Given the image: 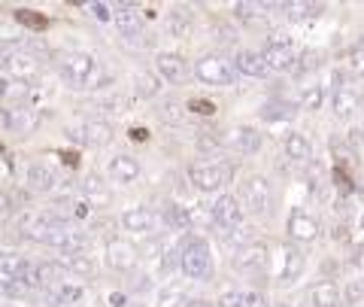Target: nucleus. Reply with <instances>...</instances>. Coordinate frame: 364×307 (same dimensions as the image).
I'll use <instances>...</instances> for the list:
<instances>
[{
	"mask_svg": "<svg viewBox=\"0 0 364 307\" xmlns=\"http://www.w3.org/2000/svg\"><path fill=\"white\" fill-rule=\"evenodd\" d=\"M179 265L186 271V277H191V280H210L213 277V253H210L207 241L188 237L179 249Z\"/></svg>",
	"mask_w": 364,
	"mask_h": 307,
	"instance_id": "f257e3e1",
	"label": "nucleus"
},
{
	"mask_svg": "<svg viewBox=\"0 0 364 307\" xmlns=\"http://www.w3.org/2000/svg\"><path fill=\"white\" fill-rule=\"evenodd\" d=\"M195 76L203 85L225 88V85H234L237 71H234V61H228L225 55H200L195 61Z\"/></svg>",
	"mask_w": 364,
	"mask_h": 307,
	"instance_id": "f03ea898",
	"label": "nucleus"
},
{
	"mask_svg": "<svg viewBox=\"0 0 364 307\" xmlns=\"http://www.w3.org/2000/svg\"><path fill=\"white\" fill-rule=\"evenodd\" d=\"M95 71H97V61L91 58V55H85V52H67V55H61V61H58L61 79L64 83H70L73 88H88Z\"/></svg>",
	"mask_w": 364,
	"mask_h": 307,
	"instance_id": "7ed1b4c3",
	"label": "nucleus"
},
{
	"mask_svg": "<svg viewBox=\"0 0 364 307\" xmlns=\"http://www.w3.org/2000/svg\"><path fill=\"white\" fill-rule=\"evenodd\" d=\"M70 219H61V213H52V210H28L21 213L18 219V234L28 237V241H46L52 229H58V225H67Z\"/></svg>",
	"mask_w": 364,
	"mask_h": 307,
	"instance_id": "20e7f679",
	"label": "nucleus"
},
{
	"mask_svg": "<svg viewBox=\"0 0 364 307\" xmlns=\"http://www.w3.org/2000/svg\"><path fill=\"white\" fill-rule=\"evenodd\" d=\"M261 55H264V61H267V67L270 71H279V73H286V71H294L298 67V49L291 46V40H286V37H267L264 40V49H261Z\"/></svg>",
	"mask_w": 364,
	"mask_h": 307,
	"instance_id": "39448f33",
	"label": "nucleus"
},
{
	"mask_svg": "<svg viewBox=\"0 0 364 307\" xmlns=\"http://www.w3.org/2000/svg\"><path fill=\"white\" fill-rule=\"evenodd\" d=\"M228 177H231V167L225 165H215V162H195L188 165V183L200 189V192H215L228 183Z\"/></svg>",
	"mask_w": 364,
	"mask_h": 307,
	"instance_id": "423d86ee",
	"label": "nucleus"
},
{
	"mask_svg": "<svg viewBox=\"0 0 364 307\" xmlns=\"http://www.w3.org/2000/svg\"><path fill=\"white\" fill-rule=\"evenodd\" d=\"M331 110L337 119H349L352 113L361 110V95L358 88L349 83L343 73H337V83H334V92H331Z\"/></svg>",
	"mask_w": 364,
	"mask_h": 307,
	"instance_id": "0eeeda50",
	"label": "nucleus"
},
{
	"mask_svg": "<svg viewBox=\"0 0 364 307\" xmlns=\"http://www.w3.org/2000/svg\"><path fill=\"white\" fill-rule=\"evenodd\" d=\"M286 231H289V237L294 244H313V241H318V234H322V225H318L316 216L304 213L301 207H294L291 216H289Z\"/></svg>",
	"mask_w": 364,
	"mask_h": 307,
	"instance_id": "6e6552de",
	"label": "nucleus"
},
{
	"mask_svg": "<svg viewBox=\"0 0 364 307\" xmlns=\"http://www.w3.org/2000/svg\"><path fill=\"white\" fill-rule=\"evenodd\" d=\"M246 210L255 216H264L273 204V186L267 177H249L246 179Z\"/></svg>",
	"mask_w": 364,
	"mask_h": 307,
	"instance_id": "1a4fd4ad",
	"label": "nucleus"
},
{
	"mask_svg": "<svg viewBox=\"0 0 364 307\" xmlns=\"http://www.w3.org/2000/svg\"><path fill=\"white\" fill-rule=\"evenodd\" d=\"M231 261H234V268H237V271H243V274H261V271L267 268L270 256H267V246H264V244L252 241L249 246L237 249Z\"/></svg>",
	"mask_w": 364,
	"mask_h": 307,
	"instance_id": "9d476101",
	"label": "nucleus"
},
{
	"mask_svg": "<svg viewBox=\"0 0 364 307\" xmlns=\"http://www.w3.org/2000/svg\"><path fill=\"white\" fill-rule=\"evenodd\" d=\"M70 134H73V140L85 143V146H95L97 150V146H107L112 140V125L100 122V119H85V122H79Z\"/></svg>",
	"mask_w": 364,
	"mask_h": 307,
	"instance_id": "9b49d317",
	"label": "nucleus"
},
{
	"mask_svg": "<svg viewBox=\"0 0 364 307\" xmlns=\"http://www.w3.org/2000/svg\"><path fill=\"white\" fill-rule=\"evenodd\" d=\"M210 216L222 231H228V229H234V225L243 222V207L234 195H222V198H215V204L210 207Z\"/></svg>",
	"mask_w": 364,
	"mask_h": 307,
	"instance_id": "f8f14e48",
	"label": "nucleus"
},
{
	"mask_svg": "<svg viewBox=\"0 0 364 307\" xmlns=\"http://www.w3.org/2000/svg\"><path fill=\"white\" fill-rule=\"evenodd\" d=\"M136 259H140V256H136L134 244L122 241V237H116V241L107 244V265L112 271H119V274H128V271H134L136 268Z\"/></svg>",
	"mask_w": 364,
	"mask_h": 307,
	"instance_id": "ddd939ff",
	"label": "nucleus"
},
{
	"mask_svg": "<svg viewBox=\"0 0 364 307\" xmlns=\"http://www.w3.org/2000/svg\"><path fill=\"white\" fill-rule=\"evenodd\" d=\"M155 73L161 79H167V83H186L188 64L179 52H158L155 55Z\"/></svg>",
	"mask_w": 364,
	"mask_h": 307,
	"instance_id": "4468645a",
	"label": "nucleus"
},
{
	"mask_svg": "<svg viewBox=\"0 0 364 307\" xmlns=\"http://www.w3.org/2000/svg\"><path fill=\"white\" fill-rule=\"evenodd\" d=\"M225 143L231 146L234 152H240V155H255L261 150V134L255 128H249V125H237V128L228 131Z\"/></svg>",
	"mask_w": 364,
	"mask_h": 307,
	"instance_id": "2eb2a0df",
	"label": "nucleus"
},
{
	"mask_svg": "<svg viewBox=\"0 0 364 307\" xmlns=\"http://www.w3.org/2000/svg\"><path fill=\"white\" fill-rule=\"evenodd\" d=\"M234 71L243 73V76H252V79H264L270 73V67L264 61V55L255 52V49H240L234 55Z\"/></svg>",
	"mask_w": 364,
	"mask_h": 307,
	"instance_id": "dca6fc26",
	"label": "nucleus"
},
{
	"mask_svg": "<svg viewBox=\"0 0 364 307\" xmlns=\"http://www.w3.org/2000/svg\"><path fill=\"white\" fill-rule=\"evenodd\" d=\"M25 183L31 192H37V195H46V192H52L55 186H58V174L43 165V162H31L28 165V174H25Z\"/></svg>",
	"mask_w": 364,
	"mask_h": 307,
	"instance_id": "f3484780",
	"label": "nucleus"
},
{
	"mask_svg": "<svg viewBox=\"0 0 364 307\" xmlns=\"http://www.w3.org/2000/svg\"><path fill=\"white\" fill-rule=\"evenodd\" d=\"M112 21H116V28L124 40H136L143 37V19L140 13L131 6V4H119L116 6V16H112Z\"/></svg>",
	"mask_w": 364,
	"mask_h": 307,
	"instance_id": "a211bd4d",
	"label": "nucleus"
},
{
	"mask_svg": "<svg viewBox=\"0 0 364 307\" xmlns=\"http://www.w3.org/2000/svg\"><path fill=\"white\" fill-rule=\"evenodd\" d=\"M88 110L95 113L100 122H107V116H122L124 110H128V98L119 95V92H109V95H100L88 104Z\"/></svg>",
	"mask_w": 364,
	"mask_h": 307,
	"instance_id": "6ab92c4d",
	"label": "nucleus"
},
{
	"mask_svg": "<svg viewBox=\"0 0 364 307\" xmlns=\"http://www.w3.org/2000/svg\"><path fill=\"white\" fill-rule=\"evenodd\" d=\"M4 125L13 134H31L37 128V113L28 107H6L4 110Z\"/></svg>",
	"mask_w": 364,
	"mask_h": 307,
	"instance_id": "aec40b11",
	"label": "nucleus"
},
{
	"mask_svg": "<svg viewBox=\"0 0 364 307\" xmlns=\"http://www.w3.org/2000/svg\"><path fill=\"white\" fill-rule=\"evenodd\" d=\"M9 71H13V79H21V83H28V79H33V76L43 71V58H37L33 52L18 49V52L13 55V64H9Z\"/></svg>",
	"mask_w": 364,
	"mask_h": 307,
	"instance_id": "412c9836",
	"label": "nucleus"
},
{
	"mask_svg": "<svg viewBox=\"0 0 364 307\" xmlns=\"http://www.w3.org/2000/svg\"><path fill=\"white\" fill-rule=\"evenodd\" d=\"M286 155L291 158V162H298V165H313V140L306 137L304 131H291L289 137H286Z\"/></svg>",
	"mask_w": 364,
	"mask_h": 307,
	"instance_id": "4be33fe9",
	"label": "nucleus"
},
{
	"mask_svg": "<svg viewBox=\"0 0 364 307\" xmlns=\"http://www.w3.org/2000/svg\"><path fill=\"white\" fill-rule=\"evenodd\" d=\"M109 177L116 179V183H136V177H140V162H136L134 155H112L109 158Z\"/></svg>",
	"mask_w": 364,
	"mask_h": 307,
	"instance_id": "5701e85b",
	"label": "nucleus"
},
{
	"mask_svg": "<svg viewBox=\"0 0 364 307\" xmlns=\"http://www.w3.org/2000/svg\"><path fill=\"white\" fill-rule=\"evenodd\" d=\"M31 100V85L21 79H0V104L6 107H25Z\"/></svg>",
	"mask_w": 364,
	"mask_h": 307,
	"instance_id": "b1692460",
	"label": "nucleus"
},
{
	"mask_svg": "<svg viewBox=\"0 0 364 307\" xmlns=\"http://www.w3.org/2000/svg\"><path fill=\"white\" fill-rule=\"evenodd\" d=\"M122 225H124V231L146 234V231H152V225H155V213L149 207H128L122 213Z\"/></svg>",
	"mask_w": 364,
	"mask_h": 307,
	"instance_id": "393cba45",
	"label": "nucleus"
},
{
	"mask_svg": "<svg viewBox=\"0 0 364 307\" xmlns=\"http://www.w3.org/2000/svg\"><path fill=\"white\" fill-rule=\"evenodd\" d=\"M306 301H310V307H337L340 289L331 280H316L313 286L306 289Z\"/></svg>",
	"mask_w": 364,
	"mask_h": 307,
	"instance_id": "a878e982",
	"label": "nucleus"
},
{
	"mask_svg": "<svg viewBox=\"0 0 364 307\" xmlns=\"http://www.w3.org/2000/svg\"><path fill=\"white\" fill-rule=\"evenodd\" d=\"M191 21H195V16H191L188 6H173L167 13V33H170V37H176V40L188 37V33H191Z\"/></svg>",
	"mask_w": 364,
	"mask_h": 307,
	"instance_id": "bb28decb",
	"label": "nucleus"
},
{
	"mask_svg": "<svg viewBox=\"0 0 364 307\" xmlns=\"http://www.w3.org/2000/svg\"><path fill=\"white\" fill-rule=\"evenodd\" d=\"M231 16L237 21H243L246 28H258V31L267 28V16L261 13V6H255V4H234L231 6Z\"/></svg>",
	"mask_w": 364,
	"mask_h": 307,
	"instance_id": "cd10ccee",
	"label": "nucleus"
},
{
	"mask_svg": "<svg viewBox=\"0 0 364 307\" xmlns=\"http://www.w3.org/2000/svg\"><path fill=\"white\" fill-rule=\"evenodd\" d=\"M85 298V289L79 286V283H73V280H64L58 289L55 292H49V301L52 304H67V307H79V301Z\"/></svg>",
	"mask_w": 364,
	"mask_h": 307,
	"instance_id": "c85d7f7f",
	"label": "nucleus"
},
{
	"mask_svg": "<svg viewBox=\"0 0 364 307\" xmlns=\"http://www.w3.org/2000/svg\"><path fill=\"white\" fill-rule=\"evenodd\" d=\"M155 113L164 125H170V128H179V125H186V119H188V107H182L179 100H161Z\"/></svg>",
	"mask_w": 364,
	"mask_h": 307,
	"instance_id": "c756f323",
	"label": "nucleus"
},
{
	"mask_svg": "<svg viewBox=\"0 0 364 307\" xmlns=\"http://www.w3.org/2000/svg\"><path fill=\"white\" fill-rule=\"evenodd\" d=\"M301 274H304V253L298 246H289L286 249V271H282L279 283H282V286H291V283L298 280Z\"/></svg>",
	"mask_w": 364,
	"mask_h": 307,
	"instance_id": "7c9ffc66",
	"label": "nucleus"
},
{
	"mask_svg": "<svg viewBox=\"0 0 364 307\" xmlns=\"http://www.w3.org/2000/svg\"><path fill=\"white\" fill-rule=\"evenodd\" d=\"M273 9H282L291 21H304V19H313V16H322L325 6L322 4H277Z\"/></svg>",
	"mask_w": 364,
	"mask_h": 307,
	"instance_id": "2f4dec72",
	"label": "nucleus"
},
{
	"mask_svg": "<svg viewBox=\"0 0 364 307\" xmlns=\"http://www.w3.org/2000/svg\"><path fill=\"white\" fill-rule=\"evenodd\" d=\"M164 219H167V225L173 231H188L191 225H195L191 213L186 207H179V204H167V207H164Z\"/></svg>",
	"mask_w": 364,
	"mask_h": 307,
	"instance_id": "473e14b6",
	"label": "nucleus"
},
{
	"mask_svg": "<svg viewBox=\"0 0 364 307\" xmlns=\"http://www.w3.org/2000/svg\"><path fill=\"white\" fill-rule=\"evenodd\" d=\"M64 268L70 271V274H76V277H95V271H97L95 259H91V256H85V253L67 256V259H64Z\"/></svg>",
	"mask_w": 364,
	"mask_h": 307,
	"instance_id": "72a5a7b5",
	"label": "nucleus"
},
{
	"mask_svg": "<svg viewBox=\"0 0 364 307\" xmlns=\"http://www.w3.org/2000/svg\"><path fill=\"white\" fill-rule=\"evenodd\" d=\"M222 244L225 246H234V253L237 249H243V246H249L252 244V229L249 225H234V229H228V231H222Z\"/></svg>",
	"mask_w": 364,
	"mask_h": 307,
	"instance_id": "f704fd0d",
	"label": "nucleus"
},
{
	"mask_svg": "<svg viewBox=\"0 0 364 307\" xmlns=\"http://www.w3.org/2000/svg\"><path fill=\"white\" fill-rule=\"evenodd\" d=\"M325 104V92L318 83H310V85H301V107L304 110H318Z\"/></svg>",
	"mask_w": 364,
	"mask_h": 307,
	"instance_id": "c9c22d12",
	"label": "nucleus"
},
{
	"mask_svg": "<svg viewBox=\"0 0 364 307\" xmlns=\"http://www.w3.org/2000/svg\"><path fill=\"white\" fill-rule=\"evenodd\" d=\"M21 31L13 25V21H0V46H6V49H13V46H21Z\"/></svg>",
	"mask_w": 364,
	"mask_h": 307,
	"instance_id": "e433bc0d",
	"label": "nucleus"
},
{
	"mask_svg": "<svg viewBox=\"0 0 364 307\" xmlns=\"http://www.w3.org/2000/svg\"><path fill=\"white\" fill-rule=\"evenodd\" d=\"M158 88H161V76L158 73H140L136 76V92H140L143 98H155Z\"/></svg>",
	"mask_w": 364,
	"mask_h": 307,
	"instance_id": "4c0bfd02",
	"label": "nucleus"
},
{
	"mask_svg": "<svg viewBox=\"0 0 364 307\" xmlns=\"http://www.w3.org/2000/svg\"><path fill=\"white\" fill-rule=\"evenodd\" d=\"M346 61H349V71H352V73H355V76H364V40H358L355 46L349 49Z\"/></svg>",
	"mask_w": 364,
	"mask_h": 307,
	"instance_id": "58836bf2",
	"label": "nucleus"
},
{
	"mask_svg": "<svg viewBox=\"0 0 364 307\" xmlns=\"http://www.w3.org/2000/svg\"><path fill=\"white\" fill-rule=\"evenodd\" d=\"M16 21H21V25H28L31 31H43V28H46V16L31 13V9H16Z\"/></svg>",
	"mask_w": 364,
	"mask_h": 307,
	"instance_id": "ea45409f",
	"label": "nucleus"
},
{
	"mask_svg": "<svg viewBox=\"0 0 364 307\" xmlns=\"http://www.w3.org/2000/svg\"><path fill=\"white\" fill-rule=\"evenodd\" d=\"M343 298H346V304H358V301L364 298V277L349 280V286H346V292H343Z\"/></svg>",
	"mask_w": 364,
	"mask_h": 307,
	"instance_id": "a19ab883",
	"label": "nucleus"
},
{
	"mask_svg": "<svg viewBox=\"0 0 364 307\" xmlns=\"http://www.w3.org/2000/svg\"><path fill=\"white\" fill-rule=\"evenodd\" d=\"M240 307H273V304H270V298L264 292H246Z\"/></svg>",
	"mask_w": 364,
	"mask_h": 307,
	"instance_id": "79ce46f5",
	"label": "nucleus"
},
{
	"mask_svg": "<svg viewBox=\"0 0 364 307\" xmlns=\"http://www.w3.org/2000/svg\"><path fill=\"white\" fill-rule=\"evenodd\" d=\"M188 110L191 113H200V116H213V113H215V107L210 104V100H203V98H191L188 100Z\"/></svg>",
	"mask_w": 364,
	"mask_h": 307,
	"instance_id": "37998d69",
	"label": "nucleus"
},
{
	"mask_svg": "<svg viewBox=\"0 0 364 307\" xmlns=\"http://www.w3.org/2000/svg\"><path fill=\"white\" fill-rule=\"evenodd\" d=\"M346 265H349V268H364V244H355V246L349 249Z\"/></svg>",
	"mask_w": 364,
	"mask_h": 307,
	"instance_id": "c03bdc74",
	"label": "nucleus"
},
{
	"mask_svg": "<svg viewBox=\"0 0 364 307\" xmlns=\"http://www.w3.org/2000/svg\"><path fill=\"white\" fill-rule=\"evenodd\" d=\"M82 192H85V198H88V195L104 198V183H100L97 177H88V179H85V186H82Z\"/></svg>",
	"mask_w": 364,
	"mask_h": 307,
	"instance_id": "a18cd8bd",
	"label": "nucleus"
},
{
	"mask_svg": "<svg viewBox=\"0 0 364 307\" xmlns=\"http://www.w3.org/2000/svg\"><path fill=\"white\" fill-rule=\"evenodd\" d=\"M243 295H246V292H237V289L225 292L222 298H219V307H240V304H243Z\"/></svg>",
	"mask_w": 364,
	"mask_h": 307,
	"instance_id": "49530a36",
	"label": "nucleus"
},
{
	"mask_svg": "<svg viewBox=\"0 0 364 307\" xmlns=\"http://www.w3.org/2000/svg\"><path fill=\"white\" fill-rule=\"evenodd\" d=\"M9 216H13V198L6 192H0V225L9 222Z\"/></svg>",
	"mask_w": 364,
	"mask_h": 307,
	"instance_id": "de8ad7c7",
	"label": "nucleus"
},
{
	"mask_svg": "<svg viewBox=\"0 0 364 307\" xmlns=\"http://www.w3.org/2000/svg\"><path fill=\"white\" fill-rule=\"evenodd\" d=\"M91 13H95L100 21H109L112 16H116V6H109V4H91Z\"/></svg>",
	"mask_w": 364,
	"mask_h": 307,
	"instance_id": "09e8293b",
	"label": "nucleus"
},
{
	"mask_svg": "<svg viewBox=\"0 0 364 307\" xmlns=\"http://www.w3.org/2000/svg\"><path fill=\"white\" fill-rule=\"evenodd\" d=\"M88 213H91V201H88V198L73 201V216H76V219H85Z\"/></svg>",
	"mask_w": 364,
	"mask_h": 307,
	"instance_id": "8fccbe9b",
	"label": "nucleus"
},
{
	"mask_svg": "<svg viewBox=\"0 0 364 307\" xmlns=\"http://www.w3.org/2000/svg\"><path fill=\"white\" fill-rule=\"evenodd\" d=\"M13 49H6V46H0V71H6L9 64H13Z\"/></svg>",
	"mask_w": 364,
	"mask_h": 307,
	"instance_id": "3c124183",
	"label": "nucleus"
},
{
	"mask_svg": "<svg viewBox=\"0 0 364 307\" xmlns=\"http://www.w3.org/2000/svg\"><path fill=\"white\" fill-rule=\"evenodd\" d=\"M186 307H213V304H210V301H203V298H191Z\"/></svg>",
	"mask_w": 364,
	"mask_h": 307,
	"instance_id": "603ef678",
	"label": "nucleus"
},
{
	"mask_svg": "<svg viewBox=\"0 0 364 307\" xmlns=\"http://www.w3.org/2000/svg\"><path fill=\"white\" fill-rule=\"evenodd\" d=\"M358 140H361V146H364V125H361V128H358Z\"/></svg>",
	"mask_w": 364,
	"mask_h": 307,
	"instance_id": "864d4df0",
	"label": "nucleus"
},
{
	"mask_svg": "<svg viewBox=\"0 0 364 307\" xmlns=\"http://www.w3.org/2000/svg\"><path fill=\"white\" fill-rule=\"evenodd\" d=\"M279 307H298V304H291V301H289V304H279Z\"/></svg>",
	"mask_w": 364,
	"mask_h": 307,
	"instance_id": "5fc2aeb1",
	"label": "nucleus"
},
{
	"mask_svg": "<svg viewBox=\"0 0 364 307\" xmlns=\"http://www.w3.org/2000/svg\"><path fill=\"white\" fill-rule=\"evenodd\" d=\"M361 231H364V216H361Z\"/></svg>",
	"mask_w": 364,
	"mask_h": 307,
	"instance_id": "6e6d98bb",
	"label": "nucleus"
}]
</instances>
